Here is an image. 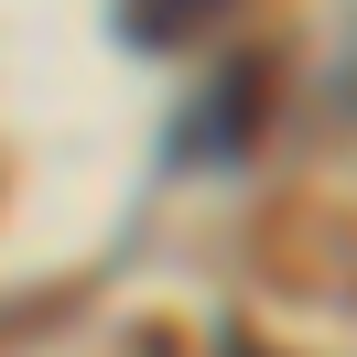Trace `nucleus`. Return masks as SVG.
I'll use <instances>...</instances> for the list:
<instances>
[{"instance_id":"1","label":"nucleus","mask_w":357,"mask_h":357,"mask_svg":"<svg viewBox=\"0 0 357 357\" xmlns=\"http://www.w3.org/2000/svg\"><path fill=\"white\" fill-rule=\"evenodd\" d=\"M271 76H282V54H238V66L217 76V98H206V152H249L260 141V119H271Z\"/></svg>"},{"instance_id":"2","label":"nucleus","mask_w":357,"mask_h":357,"mask_svg":"<svg viewBox=\"0 0 357 357\" xmlns=\"http://www.w3.org/2000/svg\"><path fill=\"white\" fill-rule=\"evenodd\" d=\"M217 22V0H130V11H119V33H130V44H195V33Z\"/></svg>"},{"instance_id":"3","label":"nucleus","mask_w":357,"mask_h":357,"mask_svg":"<svg viewBox=\"0 0 357 357\" xmlns=\"http://www.w3.org/2000/svg\"><path fill=\"white\" fill-rule=\"evenodd\" d=\"M227 357H260V335H227Z\"/></svg>"}]
</instances>
